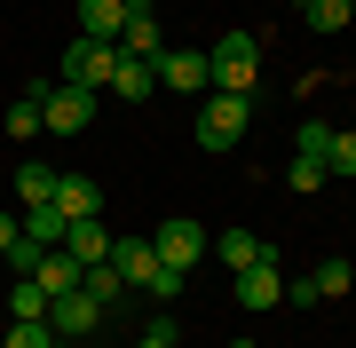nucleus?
Returning a JSON list of instances; mask_svg holds the SVG:
<instances>
[{
    "instance_id": "obj_1",
    "label": "nucleus",
    "mask_w": 356,
    "mask_h": 348,
    "mask_svg": "<svg viewBox=\"0 0 356 348\" xmlns=\"http://www.w3.org/2000/svg\"><path fill=\"white\" fill-rule=\"evenodd\" d=\"M245 119H254V95H222V88H206L198 103H191V135H198V151H238L245 142Z\"/></svg>"
},
{
    "instance_id": "obj_2",
    "label": "nucleus",
    "mask_w": 356,
    "mask_h": 348,
    "mask_svg": "<svg viewBox=\"0 0 356 348\" xmlns=\"http://www.w3.org/2000/svg\"><path fill=\"white\" fill-rule=\"evenodd\" d=\"M206 64H214V88L222 95H254L261 88V40L254 32H222L214 48H206Z\"/></svg>"
},
{
    "instance_id": "obj_3",
    "label": "nucleus",
    "mask_w": 356,
    "mask_h": 348,
    "mask_svg": "<svg viewBox=\"0 0 356 348\" xmlns=\"http://www.w3.org/2000/svg\"><path fill=\"white\" fill-rule=\"evenodd\" d=\"M95 111H103V95H95V88H64V79H56L48 103H40L48 135H88V127H95Z\"/></svg>"
},
{
    "instance_id": "obj_4",
    "label": "nucleus",
    "mask_w": 356,
    "mask_h": 348,
    "mask_svg": "<svg viewBox=\"0 0 356 348\" xmlns=\"http://www.w3.org/2000/svg\"><path fill=\"white\" fill-rule=\"evenodd\" d=\"M206 238H214V230H198L191 214H166L159 230H151V254L166 261V270H198V254H206Z\"/></svg>"
},
{
    "instance_id": "obj_5",
    "label": "nucleus",
    "mask_w": 356,
    "mask_h": 348,
    "mask_svg": "<svg viewBox=\"0 0 356 348\" xmlns=\"http://www.w3.org/2000/svg\"><path fill=\"white\" fill-rule=\"evenodd\" d=\"M111 64H119V48L111 40H72L64 48V88H111Z\"/></svg>"
},
{
    "instance_id": "obj_6",
    "label": "nucleus",
    "mask_w": 356,
    "mask_h": 348,
    "mask_svg": "<svg viewBox=\"0 0 356 348\" xmlns=\"http://www.w3.org/2000/svg\"><path fill=\"white\" fill-rule=\"evenodd\" d=\"M151 72H159V88H175V95H191V103H198L206 88H214V64H206V48H166V56H159Z\"/></svg>"
},
{
    "instance_id": "obj_7",
    "label": "nucleus",
    "mask_w": 356,
    "mask_h": 348,
    "mask_svg": "<svg viewBox=\"0 0 356 348\" xmlns=\"http://www.w3.org/2000/svg\"><path fill=\"white\" fill-rule=\"evenodd\" d=\"M48 324H56V340L79 348V340L103 324V301H88V293H56V301H48Z\"/></svg>"
},
{
    "instance_id": "obj_8",
    "label": "nucleus",
    "mask_w": 356,
    "mask_h": 348,
    "mask_svg": "<svg viewBox=\"0 0 356 348\" xmlns=\"http://www.w3.org/2000/svg\"><path fill=\"white\" fill-rule=\"evenodd\" d=\"M238 309H285V270L277 261H254V270H238Z\"/></svg>"
},
{
    "instance_id": "obj_9",
    "label": "nucleus",
    "mask_w": 356,
    "mask_h": 348,
    "mask_svg": "<svg viewBox=\"0 0 356 348\" xmlns=\"http://www.w3.org/2000/svg\"><path fill=\"white\" fill-rule=\"evenodd\" d=\"M111 222H103V214H79V222H64V254L72 261H88V270H95V261H111Z\"/></svg>"
},
{
    "instance_id": "obj_10",
    "label": "nucleus",
    "mask_w": 356,
    "mask_h": 348,
    "mask_svg": "<svg viewBox=\"0 0 356 348\" xmlns=\"http://www.w3.org/2000/svg\"><path fill=\"white\" fill-rule=\"evenodd\" d=\"M119 56H135V64H159V56H166L159 8H127V32H119Z\"/></svg>"
},
{
    "instance_id": "obj_11",
    "label": "nucleus",
    "mask_w": 356,
    "mask_h": 348,
    "mask_svg": "<svg viewBox=\"0 0 356 348\" xmlns=\"http://www.w3.org/2000/svg\"><path fill=\"white\" fill-rule=\"evenodd\" d=\"M64 222H79V214H103V182L95 174H56V198H48Z\"/></svg>"
},
{
    "instance_id": "obj_12",
    "label": "nucleus",
    "mask_w": 356,
    "mask_h": 348,
    "mask_svg": "<svg viewBox=\"0 0 356 348\" xmlns=\"http://www.w3.org/2000/svg\"><path fill=\"white\" fill-rule=\"evenodd\" d=\"M214 254H222V270L238 277V270H254V261H277V245L254 238V230H222V238H214Z\"/></svg>"
},
{
    "instance_id": "obj_13",
    "label": "nucleus",
    "mask_w": 356,
    "mask_h": 348,
    "mask_svg": "<svg viewBox=\"0 0 356 348\" xmlns=\"http://www.w3.org/2000/svg\"><path fill=\"white\" fill-rule=\"evenodd\" d=\"M127 32V0H79V40H111Z\"/></svg>"
},
{
    "instance_id": "obj_14",
    "label": "nucleus",
    "mask_w": 356,
    "mask_h": 348,
    "mask_svg": "<svg viewBox=\"0 0 356 348\" xmlns=\"http://www.w3.org/2000/svg\"><path fill=\"white\" fill-rule=\"evenodd\" d=\"M103 95H119V103H151V95H159V72H151V64H135V56H119V64H111V88H103Z\"/></svg>"
},
{
    "instance_id": "obj_15",
    "label": "nucleus",
    "mask_w": 356,
    "mask_h": 348,
    "mask_svg": "<svg viewBox=\"0 0 356 348\" xmlns=\"http://www.w3.org/2000/svg\"><path fill=\"white\" fill-rule=\"evenodd\" d=\"M111 270L127 277V293H143V285H151V270H159L151 238H119V245H111Z\"/></svg>"
},
{
    "instance_id": "obj_16",
    "label": "nucleus",
    "mask_w": 356,
    "mask_h": 348,
    "mask_svg": "<svg viewBox=\"0 0 356 348\" xmlns=\"http://www.w3.org/2000/svg\"><path fill=\"white\" fill-rule=\"evenodd\" d=\"M32 277H40V293H48V301H56V293H79V277H88V261H72V254H64V245H56V254H48V261H40V270H32Z\"/></svg>"
},
{
    "instance_id": "obj_17",
    "label": "nucleus",
    "mask_w": 356,
    "mask_h": 348,
    "mask_svg": "<svg viewBox=\"0 0 356 348\" xmlns=\"http://www.w3.org/2000/svg\"><path fill=\"white\" fill-rule=\"evenodd\" d=\"M293 8H301L309 32H348L356 24V0H293Z\"/></svg>"
},
{
    "instance_id": "obj_18",
    "label": "nucleus",
    "mask_w": 356,
    "mask_h": 348,
    "mask_svg": "<svg viewBox=\"0 0 356 348\" xmlns=\"http://www.w3.org/2000/svg\"><path fill=\"white\" fill-rule=\"evenodd\" d=\"M348 285H356V270H348V261H341V254H325V261H317V270H309V293H317V301H341V293H348Z\"/></svg>"
},
{
    "instance_id": "obj_19",
    "label": "nucleus",
    "mask_w": 356,
    "mask_h": 348,
    "mask_svg": "<svg viewBox=\"0 0 356 348\" xmlns=\"http://www.w3.org/2000/svg\"><path fill=\"white\" fill-rule=\"evenodd\" d=\"M16 198H24V206H48V198H56V167L24 158V167H16Z\"/></svg>"
},
{
    "instance_id": "obj_20",
    "label": "nucleus",
    "mask_w": 356,
    "mask_h": 348,
    "mask_svg": "<svg viewBox=\"0 0 356 348\" xmlns=\"http://www.w3.org/2000/svg\"><path fill=\"white\" fill-rule=\"evenodd\" d=\"M0 348H72V340H56V324H48V317H32V324H24V317H8V340H0Z\"/></svg>"
},
{
    "instance_id": "obj_21",
    "label": "nucleus",
    "mask_w": 356,
    "mask_h": 348,
    "mask_svg": "<svg viewBox=\"0 0 356 348\" xmlns=\"http://www.w3.org/2000/svg\"><path fill=\"white\" fill-rule=\"evenodd\" d=\"M79 293H88V301H103V309H111V301H127V277H119L111 261H95V270L79 277Z\"/></svg>"
},
{
    "instance_id": "obj_22",
    "label": "nucleus",
    "mask_w": 356,
    "mask_h": 348,
    "mask_svg": "<svg viewBox=\"0 0 356 348\" xmlns=\"http://www.w3.org/2000/svg\"><path fill=\"white\" fill-rule=\"evenodd\" d=\"M8 317H48V293H40V277H8Z\"/></svg>"
},
{
    "instance_id": "obj_23",
    "label": "nucleus",
    "mask_w": 356,
    "mask_h": 348,
    "mask_svg": "<svg viewBox=\"0 0 356 348\" xmlns=\"http://www.w3.org/2000/svg\"><path fill=\"white\" fill-rule=\"evenodd\" d=\"M24 238L56 254V245H64V214H56V206H24Z\"/></svg>"
},
{
    "instance_id": "obj_24",
    "label": "nucleus",
    "mask_w": 356,
    "mask_h": 348,
    "mask_svg": "<svg viewBox=\"0 0 356 348\" xmlns=\"http://www.w3.org/2000/svg\"><path fill=\"white\" fill-rule=\"evenodd\" d=\"M285 182H293V190H325V182H332V167H325V158H301V151H293V167H285Z\"/></svg>"
},
{
    "instance_id": "obj_25",
    "label": "nucleus",
    "mask_w": 356,
    "mask_h": 348,
    "mask_svg": "<svg viewBox=\"0 0 356 348\" xmlns=\"http://www.w3.org/2000/svg\"><path fill=\"white\" fill-rule=\"evenodd\" d=\"M0 127H8L16 142H32L40 127H48V119H40V103H32V95H16V111H8V119H0Z\"/></svg>"
},
{
    "instance_id": "obj_26",
    "label": "nucleus",
    "mask_w": 356,
    "mask_h": 348,
    "mask_svg": "<svg viewBox=\"0 0 356 348\" xmlns=\"http://www.w3.org/2000/svg\"><path fill=\"white\" fill-rule=\"evenodd\" d=\"M143 293H151V301H182V293H191V270H166V261H159Z\"/></svg>"
},
{
    "instance_id": "obj_27",
    "label": "nucleus",
    "mask_w": 356,
    "mask_h": 348,
    "mask_svg": "<svg viewBox=\"0 0 356 348\" xmlns=\"http://www.w3.org/2000/svg\"><path fill=\"white\" fill-rule=\"evenodd\" d=\"M293 151H301V158H325V151H332V127H325V119H301V135H293Z\"/></svg>"
},
{
    "instance_id": "obj_28",
    "label": "nucleus",
    "mask_w": 356,
    "mask_h": 348,
    "mask_svg": "<svg viewBox=\"0 0 356 348\" xmlns=\"http://www.w3.org/2000/svg\"><path fill=\"white\" fill-rule=\"evenodd\" d=\"M332 174H356V127H332V151H325Z\"/></svg>"
},
{
    "instance_id": "obj_29",
    "label": "nucleus",
    "mask_w": 356,
    "mask_h": 348,
    "mask_svg": "<svg viewBox=\"0 0 356 348\" xmlns=\"http://www.w3.org/2000/svg\"><path fill=\"white\" fill-rule=\"evenodd\" d=\"M16 230H24V214H8V206H0V254L16 245Z\"/></svg>"
},
{
    "instance_id": "obj_30",
    "label": "nucleus",
    "mask_w": 356,
    "mask_h": 348,
    "mask_svg": "<svg viewBox=\"0 0 356 348\" xmlns=\"http://www.w3.org/2000/svg\"><path fill=\"white\" fill-rule=\"evenodd\" d=\"M135 348H175V340H159V333H143V340H135Z\"/></svg>"
},
{
    "instance_id": "obj_31",
    "label": "nucleus",
    "mask_w": 356,
    "mask_h": 348,
    "mask_svg": "<svg viewBox=\"0 0 356 348\" xmlns=\"http://www.w3.org/2000/svg\"><path fill=\"white\" fill-rule=\"evenodd\" d=\"M127 8H159V0H127Z\"/></svg>"
},
{
    "instance_id": "obj_32",
    "label": "nucleus",
    "mask_w": 356,
    "mask_h": 348,
    "mask_svg": "<svg viewBox=\"0 0 356 348\" xmlns=\"http://www.w3.org/2000/svg\"><path fill=\"white\" fill-rule=\"evenodd\" d=\"M348 127H356V119H348Z\"/></svg>"
}]
</instances>
